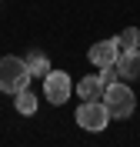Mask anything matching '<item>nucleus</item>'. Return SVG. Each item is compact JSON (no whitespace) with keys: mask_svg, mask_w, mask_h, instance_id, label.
I'll return each instance as SVG.
<instances>
[{"mask_svg":"<svg viewBox=\"0 0 140 147\" xmlns=\"http://www.w3.org/2000/svg\"><path fill=\"white\" fill-rule=\"evenodd\" d=\"M103 107H107L110 117L127 120L133 110H137V94L127 87V80H117V84H110V87L103 90Z\"/></svg>","mask_w":140,"mask_h":147,"instance_id":"nucleus-1","label":"nucleus"},{"mask_svg":"<svg viewBox=\"0 0 140 147\" xmlns=\"http://www.w3.org/2000/svg\"><path fill=\"white\" fill-rule=\"evenodd\" d=\"M30 84V70H27V60L7 54L0 57V90L3 94H17Z\"/></svg>","mask_w":140,"mask_h":147,"instance_id":"nucleus-2","label":"nucleus"},{"mask_svg":"<svg viewBox=\"0 0 140 147\" xmlns=\"http://www.w3.org/2000/svg\"><path fill=\"white\" fill-rule=\"evenodd\" d=\"M70 94H74V84H70V74L67 70H50L44 77V97H47V104L60 107V104L70 100Z\"/></svg>","mask_w":140,"mask_h":147,"instance_id":"nucleus-3","label":"nucleus"},{"mask_svg":"<svg viewBox=\"0 0 140 147\" xmlns=\"http://www.w3.org/2000/svg\"><path fill=\"white\" fill-rule=\"evenodd\" d=\"M77 124L84 130H90V134H97V130H103L107 124H110V114H107V107H103V100H84L80 107H77Z\"/></svg>","mask_w":140,"mask_h":147,"instance_id":"nucleus-4","label":"nucleus"},{"mask_svg":"<svg viewBox=\"0 0 140 147\" xmlns=\"http://www.w3.org/2000/svg\"><path fill=\"white\" fill-rule=\"evenodd\" d=\"M117 57H120V50H117V44H113V40H97V44L87 50V60H90L97 70L113 67V64H117Z\"/></svg>","mask_w":140,"mask_h":147,"instance_id":"nucleus-5","label":"nucleus"},{"mask_svg":"<svg viewBox=\"0 0 140 147\" xmlns=\"http://www.w3.org/2000/svg\"><path fill=\"white\" fill-rule=\"evenodd\" d=\"M113 67H117V74H120V80H137V77H140V50L120 54Z\"/></svg>","mask_w":140,"mask_h":147,"instance_id":"nucleus-6","label":"nucleus"},{"mask_svg":"<svg viewBox=\"0 0 140 147\" xmlns=\"http://www.w3.org/2000/svg\"><path fill=\"white\" fill-rule=\"evenodd\" d=\"M74 90L80 94L84 100H100V97H103V90H107V84L100 80V74H97V77H93V74H90V77H84V80L77 84Z\"/></svg>","mask_w":140,"mask_h":147,"instance_id":"nucleus-7","label":"nucleus"},{"mask_svg":"<svg viewBox=\"0 0 140 147\" xmlns=\"http://www.w3.org/2000/svg\"><path fill=\"white\" fill-rule=\"evenodd\" d=\"M13 107H17V114H23V117H30V114H37V94L30 90V87L17 90V94H13Z\"/></svg>","mask_w":140,"mask_h":147,"instance_id":"nucleus-8","label":"nucleus"},{"mask_svg":"<svg viewBox=\"0 0 140 147\" xmlns=\"http://www.w3.org/2000/svg\"><path fill=\"white\" fill-rule=\"evenodd\" d=\"M113 44H117L120 54H127V50H140V30H137V27H127L123 34L113 37Z\"/></svg>","mask_w":140,"mask_h":147,"instance_id":"nucleus-9","label":"nucleus"},{"mask_svg":"<svg viewBox=\"0 0 140 147\" xmlns=\"http://www.w3.org/2000/svg\"><path fill=\"white\" fill-rule=\"evenodd\" d=\"M27 70H30V77H47L50 74V57L47 54H30L27 57Z\"/></svg>","mask_w":140,"mask_h":147,"instance_id":"nucleus-10","label":"nucleus"}]
</instances>
